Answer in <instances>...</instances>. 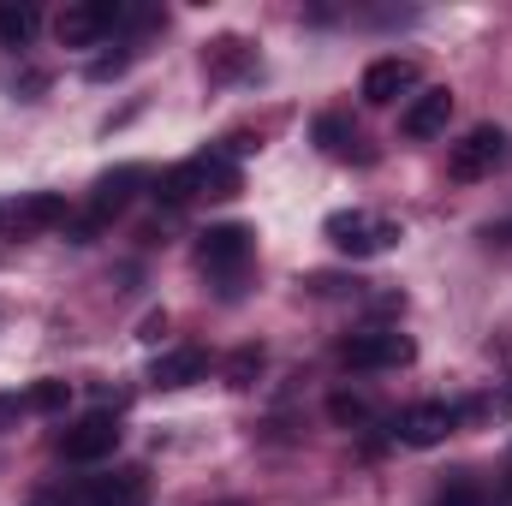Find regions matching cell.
<instances>
[{"instance_id":"obj_1","label":"cell","mask_w":512,"mask_h":506,"mask_svg":"<svg viewBox=\"0 0 512 506\" xmlns=\"http://www.w3.org/2000/svg\"><path fill=\"white\" fill-rule=\"evenodd\" d=\"M239 185H245V179H239V161H233L227 149H203V155L167 167V173L155 179V197H167V203H191V197H233Z\"/></svg>"},{"instance_id":"obj_2","label":"cell","mask_w":512,"mask_h":506,"mask_svg":"<svg viewBox=\"0 0 512 506\" xmlns=\"http://www.w3.org/2000/svg\"><path fill=\"white\" fill-rule=\"evenodd\" d=\"M137 185H149V167H137V161H126V167H114V173H102L96 179V191H90V209L84 215H72L66 221V233H72V245H90L120 209H126L131 197H137Z\"/></svg>"},{"instance_id":"obj_3","label":"cell","mask_w":512,"mask_h":506,"mask_svg":"<svg viewBox=\"0 0 512 506\" xmlns=\"http://www.w3.org/2000/svg\"><path fill=\"white\" fill-rule=\"evenodd\" d=\"M322 239L340 256H387L405 233H399V221H387L376 209H340L322 221Z\"/></svg>"},{"instance_id":"obj_4","label":"cell","mask_w":512,"mask_h":506,"mask_svg":"<svg viewBox=\"0 0 512 506\" xmlns=\"http://www.w3.org/2000/svg\"><path fill=\"white\" fill-rule=\"evenodd\" d=\"M251 227H239V221H221V227H209V233H197V268L209 274V280H221V292H233L239 286V274L251 268Z\"/></svg>"},{"instance_id":"obj_5","label":"cell","mask_w":512,"mask_h":506,"mask_svg":"<svg viewBox=\"0 0 512 506\" xmlns=\"http://www.w3.org/2000/svg\"><path fill=\"white\" fill-rule=\"evenodd\" d=\"M411 358H417V346H411L399 328H364V334L340 340V364H346V370H399V364H411Z\"/></svg>"},{"instance_id":"obj_6","label":"cell","mask_w":512,"mask_h":506,"mask_svg":"<svg viewBox=\"0 0 512 506\" xmlns=\"http://www.w3.org/2000/svg\"><path fill=\"white\" fill-rule=\"evenodd\" d=\"M501 161H507V131L501 126H471L453 143V161H447V167H453L459 185H477V179H489Z\"/></svg>"},{"instance_id":"obj_7","label":"cell","mask_w":512,"mask_h":506,"mask_svg":"<svg viewBox=\"0 0 512 506\" xmlns=\"http://www.w3.org/2000/svg\"><path fill=\"white\" fill-rule=\"evenodd\" d=\"M120 24H126V6H114V0H84V6H66V12L54 18V30H60L66 48H96V42H108Z\"/></svg>"},{"instance_id":"obj_8","label":"cell","mask_w":512,"mask_h":506,"mask_svg":"<svg viewBox=\"0 0 512 506\" xmlns=\"http://www.w3.org/2000/svg\"><path fill=\"white\" fill-rule=\"evenodd\" d=\"M114 447H120V417L114 411H90L60 435V459H72V465H102V459H114Z\"/></svg>"},{"instance_id":"obj_9","label":"cell","mask_w":512,"mask_h":506,"mask_svg":"<svg viewBox=\"0 0 512 506\" xmlns=\"http://www.w3.org/2000/svg\"><path fill=\"white\" fill-rule=\"evenodd\" d=\"M453 429H459V405H441V399L405 405V411L393 417V435H399L405 447H441Z\"/></svg>"},{"instance_id":"obj_10","label":"cell","mask_w":512,"mask_h":506,"mask_svg":"<svg viewBox=\"0 0 512 506\" xmlns=\"http://www.w3.org/2000/svg\"><path fill=\"white\" fill-rule=\"evenodd\" d=\"M66 221H72V209L54 191H30V197L0 203V227H12V233H48V227H66Z\"/></svg>"},{"instance_id":"obj_11","label":"cell","mask_w":512,"mask_h":506,"mask_svg":"<svg viewBox=\"0 0 512 506\" xmlns=\"http://www.w3.org/2000/svg\"><path fill=\"white\" fill-rule=\"evenodd\" d=\"M78 506H149V471L143 465H120L114 477H96Z\"/></svg>"},{"instance_id":"obj_12","label":"cell","mask_w":512,"mask_h":506,"mask_svg":"<svg viewBox=\"0 0 512 506\" xmlns=\"http://www.w3.org/2000/svg\"><path fill=\"white\" fill-rule=\"evenodd\" d=\"M453 120V96L447 90H417L411 96V108L399 114V131L411 137V143H429V137H441Z\"/></svg>"},{"instance_id":"obj_13","label":"cell","mask_w":512,"mask_h":506,"mask_svg":"<svg viewBox=\"0 0 512 506\" xmlns=\"http://www.w3.org/2000/svg\"><path fill=\"white\" fill-rule=\"evenodd\" d=\"M411 90H417V66L399 60V54H387V60H376V66L364 72V102H370V108H387V102H399V96H411Z\"/></svg>"},{"instance_id":"obj_14","label":"cell","mask_w":512,"mask_h":506,"mask_svg":"<svg viewBox=\"0 0 512 506\" xmlns=\"http://www.w3.org/2000/svg\"><path fill=\"white\" fill-rule=\"evenodd\" d=\"M209 376V352L203 346H173V352H161L155 358V370H149V381L161 387V393H179V387H191V381Z\"/></svg>"},{"instance_id":"obj_15","label":"cell","mask_w":512,"mask_h":506,"mask_svg":"<svg viewBox=\"0 0 512 506\" xmlns=\"http://www.w3.org/2000/svg\"><path fill=\"white\" fill-rule=\"evenodd\" d=\"M36 6H12V0H0V42L6 48H24L30 36H36Z\"/></svg>"},{"instance_id":"obj_16","label":"cell","mask_w":512,"mask_h":506,"mask_svg":"<svg viewBox=\"0 0 512 506\" xmlns=\"http://www.w3.org/2000/svg\"><path fill=\"white\" fill-rule=\"evenodd\" d=\"M328 417H334L340 429H370V417H376V411H370L358 393H334V399H328Z\"/></svg>"},{"instance_id":"obj_17","label":"cell","mask_w":512,"mask_h":506,"mask_svg":"<svg viewBox=\"0 0 512 506\" xmlns=\"http://www.w3.org/2000/svg\"><path fill=\"white\" fill-rule=\"evenodd\" d=\"M316 143H322L328 155H352V143H358V131L346 126L340 114H322V120H316Z\"/></svg>"},{"instance_id":"obj_18","label":"cell","mask_w":512,"mask_h":506,"mask_svg":"<svg viewBox=\"0 0 512 506\" xmlns=\"http://www.w3.org/2000/svg\"><path fill=\"white\" fill-rule=\"evenodd\" d=\"M66 399H72V387H66V381H36L18 405H24V411H66Z\"/></svg>"},{"instance_id":"obj_19","label":"cell","mask_w":512,"mask_h":506,"mask_svg":"<svg viewBox=\"0 0 512 506\" xmlns=\"http://www.w3.org/2000/svg\"><path fill=\"white\" fill-rule=\"evenodd\" d=\"M256 370H262V352H256V346H245V352H239V358L227 364V381H233V387H251Z\"/></svg>"},{"instance_id":"obj_20","label":"cell","mask_w":512,"mask_h":506,"mask_svg":"<svg viewBox=\"0 0 512 506\" xmlns=\"http://www.w3.org/2000/svg\"><path fill=\"white\" fill-rule=\"evenodd\" d=\"M429 506H483V495H477L471 483H447V489H441Z\"/></svg>"},{"instance_id":"obj_21","label":"cell","mask_w":512,"mask_h":506,"mask_svg":"<svg viewBox=\"0 0 512 506\" xmlns=\"http://www.w3.org/2000/svg\"><path fill=\"white\" fill-rule=\"evenodd\" d=\"M227 506H239V501H227Z\"/></svg>"}]
</instances>
